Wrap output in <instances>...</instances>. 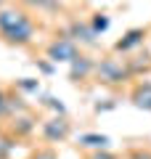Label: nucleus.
<instances>
[{
    "instance_id": "obj_1",
    "label": "nucleus",
    "mask_w": 151,
    "mask_h": 159,
    "mask_svg": "<svg viewBox=\"0 0 151 159\" xmlns=\"http://www.w3.org/2000/svg\"><path fill=\"white\" fill-rule=\"evenodd\" d=\"M0 34L11 45H27L34 34V24L24 11L16 8H3L0 11Z\"/></svg>"
},
{
    "instance_id": "obj_2",
    "label": "nucleus",
    "mask_w": 151,
    "mask_h": 159,
    "mask_svg": "<svg viewBox=\"0 0 151 159\" xmlns=\"http://www.w3.org/2000/svg\"><path fill=\"white\" fill-rule=\"evenodd\" d=\"M95 77H98V82H106V85H122V82H127L133 77V72L119 58H103L95 66Z\"/></svg>"
},
{
    "instance_id": "obj_3",
    "label": "nucleus",
    "mask_w": 151,
    "mask_h": 159,
    "mask_svg": "<svg viewBox=\"0 0 151 159\" xmlns=\"http://www.w3.org/2000/svg\"><path fill=\"white\" fill-rule=\"evenodd\" d=\"M48 58L50 61H74L77 58V45L69 37H58L48 45Z\"/></svg>"
},
{
    "instance_id": "obj_4",
    "label": "nucleus",
    "mask_w": 151,
    "mask_h": 159,
    "mask_svg": "<svg viewBox=\"0 0 151 159\" xmlns=\"http://www.w3.org/2000/svg\"><path fill=\"white\" fill-rule=\"evenodd\" d=\"M43 135H45V141H50V143L64 141V138L69 135V122L66 119H48L43 125Z\"/></svg>"
},
{
    "instance_id": "obj_5",
    "label": "nucleus",
    "mask_w": 151,
    "mask_h": 159,
    "mask_svg": "<svg viewBox=\"0 0 151 159\" xmlns=\"http://www.w3.org/2000/svg\"><path fill=\"white\" fill-rule=\"evenodd\" d=\"M133 103L138 109H143V111H151V82L149 80H143V82H138V85L133 88Z\"/></svg>"
},
{
    "instance_id": "obj_6",
    "label": "nucleus",
    "mask_w": 151,
    "mask_h": 159,
    "mask_svg": "<svg viewBox=\"0 0 151 159\" xmlns=\"http://www.w3.org/2000/svg\"><path fill=\"white\" fill-rule=\"evenodd\" d=\"M143 37H146V29H130L127 34H125V40H119L117 45V51H130V48H135V45H140V43H143Z\"/></svg>"
},
{
    "instance_id": "obj_7",
    "label": "nucleus",
    "mask_w": 151,
    "mask_h": 159,
    "mask_svg": "<svg viewBox=\"0 0 151 159\" xmlns=\"http://www.w3.org/2000/svg\"><path fill=\"white\" fill-rule=\"evenodd\" d=\"M88 72H93V64H90V58H85V56H77L72 61V77L77 80V77H85Z\"/></svg>"
},
{
    "instance_id": "obj_8",
    "label": "nucleus",
    "mask_w": 151,
    "mask_h": 159,
    "mask_svg": "<svg viewBox=\"0 0 151 159\" xmlns=\"http://www.w3.org/2000/svg\"><path fill=\"white\" fill-rule=\"evenodd\" d=\"M80 146H90V148H106L109 146V138L106 135H82L80 138Z\"/></svg>"
},
{
    "instance_id": "obj_9",
    "label": "nucleus",
    "mask_w": 151,
    "mask_h": 159,
    "mask_svg": "<svg viewBox=\"0 0 151 159\" xmlns=\"http://www.w3.org/2000/svg\"><path fill=\"white\" fill-rule=\"evenodd\" d=\"M11 111V101H8V93L0 90V117H6V114Z\"/></svg>"
},
{
    "instance_id": "obj_10",
    "label": "nucleus",
    "mask_w": 151,
    "mask_h": 159,
    "mask_svg": "<svg viewBox=\"0 0 151 159\" xmlns=\"http://www.w3.org/2000/svg\"><path fill=\"white\" fill-rule=\"evenodd\" d=\"M106 27H109V19L103 16V13H98V16L93 19V32H98V29H101V32H103V29H106Z\"/></svg>"
},
{
    "instance_id": "obj_11",
    "label": "nucleus",
    "mask_w": 151,
    "mask_h": 159,
    "mask_svg": "<svg viewBox=\"0 0 151 159\" xmlns=\"http://www.w3.org/2000/svg\"><path fill=\"white\" fill-rule=\"evenodd\" d=\"M11 146H13V143H8V141H3V138H0V159H6V157H8Z\"/></svg>"
},
{
    "instance_id": "obj_12",
    "label": "nucleus",
    "mask_w": 151,
    "mask_h": 159,
    "mask_svg": "<svg viewBox=\"0 0 151 159\" xmlns=\"http://www.w3.org/2000/svg\"><path fill=\"white\" fill-rule=\"evenodd\" d=\"M24 3H27L29 8H43V6H48L50 0H24Z\"/></svg>"
},
{
    "instance_id": "obj_13",
    "label": "nucleus",
    "mask_w": 151,
    "mask_h": 159,
    "mask_svg": "<svg viewBox=\"0 0 151 159\" xmlns=\"http://www.w3.org/2000/svg\"><path fill=\"white\" fill-rule=\"evenodd\" d=\"M34 159H56V154H53V151H37Z\"/></svg>"
},
{
    "instance_id": "obj_14",
    "label": "nucleus",
    "mask_w": 151,
    "mask_h": 159,
    "mask_svg": "<svg viewBox=\"0 0 151 159\" xmlns=\"http://www.w3.org/2000/svg\"><path fill=\"white\" fill-rule=\"evenodd\" d=\"M130 159H151V151H135Z\"/></svg>"
},
{
    "instance_id": "obj_15",
    "label": "nucleus",
    "mask_w": 151,
    "mask_h": 159,
    "mask_svg": "<svg viewBox=\"0 0 151 159\" xmlns=\"http://www.w3.org/2000/svg\"><path fill=\"white\" fill-rule=\"evenodd\" d=\"M93 159H114V157H112V154H95Z\"/></svg>"
}]
</instances>
